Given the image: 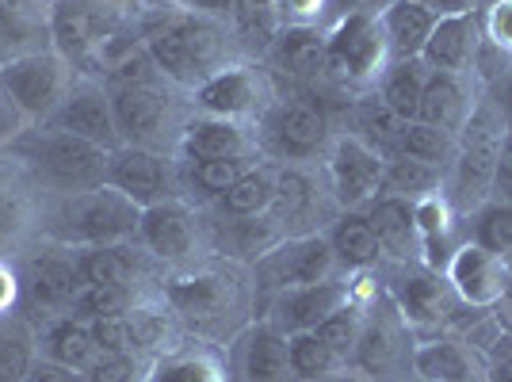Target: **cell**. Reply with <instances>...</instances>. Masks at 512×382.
Returning <instances> with one entry per match:
<instances>
[{
    "label": "cell",
    "mask_w": 512,
    "mask_h": 382,
    "mask_svg": "<svg viewBox=\"0 0 512 382\" xmlns=\"http://www.w3.org/2000/svg\"><path fill=\"white\" fill-rule=\"evenodd\" d=\"M157 295L176 314L188 337L214 348H226L256 318L253 272L222 256H207L192 268L165 272Z\"/></svg>",
    "instance_id": "1"
},
{
    "label": "cell",
    "mask_w": 512,
    "mask_h": 382,
    "mask_svg": "<svg viewBox=\"0 0 512 382\" xmlns=\"http://www.w3.org/2000/svg\"><path fill=\"white\" fill-rule=\"evenodd\" d=\"M142 207L130 203L123 191L111 184H96L73 195H43L35 237L58 241L65 249H88V245H119L138 237Z\"/></svg>",
    "instance_id": "2"
},
{
    "label": "cell",
    "mask_w": 512,
    "mask_h": 382,
    "mask_svg": "<svg viewBox=\"0 0 512 382\" xmlns=\"http://www.w3.org/2000/svg\"><path fill=\"white\" fill-rule=\"evenodd\" d=\"M8 157L23 169L39 195H73L104 184L107 149L92 146L85 138H73L62 130L31 127Z\"/></svg>",
    "instance_id": "3"
},
{
    "label": "cell",
    "mask_w": 512,
    "mask_h": 382,
    "mask_svg": "<svg viewBox=\"0 0 512 382\" xmlns=\"http://www.w3.org/2000/svg\"><path fill=\"white\" fill-rule=\"evenodd\" d=\"M119 146H142L157 153H176L180 127L188 119V92L153 77L142 85H107Z\"/></svg>",
    "instance_id": "4"
},
{
    "label": "cell",
    "mask_w": 512,
    "mask_h": 382,
    "mask_svg": "<svg viewBox=\"0 0 512 382\" xmlns=\"http://www.w3.org/2000/svg\"><path fill=\"white\" fill-rule=\"evenodd\" d=\"M12 260L20 272V314L35 329L73 310V298L81 291L73 249L46 237H27L12 249Z\"/></svg>",
    "instance_id": "5"
},
{
    "label": "cell",
    "mask_w": 512,
    "mask_h": 382,
    "mask_svg": "<svg viewBox=\"0 0 512 382\" xmlns=\"http://www.w3.org/2000/svg\"><path fill=\"white\" fill-rule=\"evenodd\" d=\"M333 134L321 107L279 92L256 119V149L272 165H321Z\"/></svg>",
    "instance_id": "6"
},
{
    "label": "cell",
    "mask_w": 512,
    "mask_h": 382,
    "mask_svg": "<svg viewBox=\"0 0 512 382\" xmlns=\"http://www.w3.org/2000/svg\"><path fill=\"white\" fill-rule=\"evenodd\" d=\"M134 20L107 0H54L50 12V50L69 62L77 77H100V46Z\"/></svg>",
    "instance_id": "7"
},
{
    "label": "cell",
    "mask_w": 512,
    "mask_h": 382,
    "mask_svg": "<svg viewBox=\"0 0 512 382\" xmlns=\"http://www.w3.org/2000/svg\"><path fill=\"white\" fill-rule=\"evenodd\" d=\"M383 291L398 306V314L417 337H436L451 333V325L459 318L463 302L455 295V287L440 268H432L425 260H409V264H386L383 268Z\"/></svg>",
    "instance_id": "8"
},
{
    "label": "cell",
    "mask_w": 512,
    "mask_h": 382,
    "mask_svg": "<svg viewBox=\"0 0 512 382\" xmlns=\"http://www.w3.org/2000/svg\"><path fill=\"white\" fill-rule=\"evenodd\" d=\"M413 348L417 333L406 325L383 287H371L352 367H360L371 382H413Z\"/></svg>",
    "instance_id": "9"
},
{
    "label": "cell",
    "mask_w": 512,
    "mask_h": 382,
    "mask_svg": "<svg viewBox=\"0 0 512 382\" xmlns=\"http://www.w3.org/2000/svg\"><path fill=\"white\" fill-rule=\"evenodd\" d=\"M390 65L379 16H341L325 23V77L352 96L371 92Z\"/></svg>",
    "instance_id": "10"
},
{
    "label": "cell",
    "mask_w": 512,
    "mask_h": 382,
    "mask_svg": "<svg viewBox=\"0 0 512 382\" xmlns=\"http://www.w3.org/2000/svg\"><path fill=\"white\" fill-rule=\"evenodd\" d=\"M134 241H138L165 272H180V268H192L199 260L214 256L207 214L199 211V207H192L188 199H165V203L142 207L138 237H134Z\"/></svg>",
    "instance_id": "11"
},
{
    "label": "cell",
    "mask_w": 512,
    "mask_h": 382,
    "mask_svg": "<svg viewBox=\"0 0 512 382\" xmlns=\"http://www.w3.org/2000/svg\"><path fill=\"white\" fill-rule=\"evenodd\" d=\"M249 272H253V287H256V310H260L264 298L337 276L341 264H337V256L329 249V237L325 234H299L276 241Z\"/></svg>",
    "instance_id": "12"
},
{
    "label": "cell",
    "mask_w": 512,
    "mask_h": 382,
    "mask_svg": "<svg viewBox=\"0 0 512 382\" xmlns=\"http://www.w3.org/2000/svg\"><path fill=\"white\" fill-rule=\"evenodd\" d=\"M272 96H276V88H272V73L264 65L230 62L188 92V107L199 115H218V119L256 127L260 111L272 104Z\"/></svg>",
    "instance_id": "13"
},
{
    "label": "cell",
    "mask_w": 512,
    "mask_h": 382,
    "mask_svg": "<svg viewBox=\"0 0 512 382\" xmlns=\"http://www.w3.org/2000/svg\"><path fill=\"white\" fill-rule=\"evenodd\" d=\"M333 191L325 184L321 165H279L276 176V199L268 218L279 226L283 237L299 234H325V226L337 218Z\"/></svg>",
    "instance_id": "14"
},
{
    "label": "cell",
    "mask_w": 512,
    "mask_h": 382,
    "mask_svg": "<svg viewBox=\"0 0 512 382\" xmlns=\"http://www.w3.org/2000/svg\"><path fill=\"white\" fill-rule=\"evenodd\" d=\"M73 81H77V73L54 50L23 54V58L0 65V88L16 100V107L31 119V127H43L46 119L58 111Z\"/></svg>",
    "instance_id": "15"
},
{
    "label": "cell",
    "mask_w": 512,
    "mask_h": 382,
    "mask_svg": "<svg viewBox=\"0 0 512 382\" xmlns=\"http://www.w3.org/2000/svg\"><path fill=\"white\" fill-rule=\"evenodd\" d=\"M363 276H348V272H337V276L321 279V283H306V287H291V291H279V295L264 298L256 318H264L276 333L291 337V333H310L318 329L329 314H337L344 302L360 295Z\"/></svg>",
    "instance_id": "16"
},
{
    "label": "cell",
    "mask_w": 512,
    "mask_h": 382,
    "mask_svg": "<svg viewBox=\"0 0 512 382\" xmlns=\"http://www.w3.org/2000/svg\"><path fill=\"white\" fill-rule=\"evenodd\" d=\"M325 184L333 191V203L341 211H363L383 195V172L386 161L371 146H363L360 138L337 130L333 142L321 157Z\"/></svg>",
    "instance_id": "17"
},
{
    "label": "cell",
    "mask_w": 512,
    "mask_h": 382,
    "mask_svg": "<svg viewBox=\"0 0 512 382\" xmlns=\"http://www.w3.org/2000/svg\"><path fill=\"white\" fill-rule=\"evenodd\" d=\"M104 184L123 191L138 207L180 199V157L142 146H115L107 153Z\"/></svg>",
    "instance_id": "18"
},
{
    "label": "cell",
    "mask_w": 512,
    "mask_h": 382,
    "mask_svg": "<svg viewBox=\"0 0 512 382\" xmlns=\"http://www.w3.org/2000/svg\"><path fill=\"white\" fill-rule=\"evenodd\" d=\"M73 264H77L81 287H142V291H157L161 279H165V268L138 241L73 249Z\"/></svg>",
    "instance_id": "19"
},
{
    "label": "cell",
    "mask_w": 512,
    "mask_h": 382,
    "mask_svg": "<svg viewBox=\"0 0 512 382\" xmlns=\"http://www.w3.org/2000/svg\"><path fill=\"white\" fill-rule=\"evenodd\" d=\"M43 127L85 138L92 146L111 149L119 146V130H115V111H111V96L100 77H77L73 88L65 92V100L58 104V111L46 119Z\"/></svg>",
    "instance_id": "20"
},
{
    "label": "cell",
    "mask_w": 512,
    "mask_h": 382,
    "mask_svg": "<svg viewBox=\"0 0 512 382\" xmlns=\"http://www.w3.org/2000/svg\"><path fill=\"white\" fill-rule=\"evenodd\" d=\"M226 382H295L287 371V337L264 318H253L226 348Z\"/></svg>",
    "instance_id": "21"
},
{
    "label": "cell",
    "mask_w": 512,
    "mask_h": 382,
    "mask_svg": "<svg viewBox=\"0 0 512 382\" xmlns=\"http://www.w3.org/2000/svg\"><path fill=\"white\" fill-rule=\"evenodd\" d=\"M256 149V127L253 123H234V119H218V115H199L188 111L176 157L180 161H214V157H253Z\"/></svg>",
    "instance_id": "22"
},
{
    "label": "cell",
    "mask_w": 512,
    "mask_h": 382,
    "mask_svg": "<svg viewBox=\"0 0 512 382\" xmlns=\"http://www.w3.org/2000/svg\"><path fill=\"white\" fill-rule=\"evenodd\" d=\"M505 272H509V260L505 256H493L478 245L463 241L455 253H451L444 276L455 287V295L463 306L474 310H493L501 295H505Z\"/></svg>",
    "instance_id": "23"
},
{
    "label": "cell",
    "mask_w": 512,
    "mask_h": 382,
    "mask_svg": "<svg viewBox=\"0 0 512 382\" xmlns=\"http://www.w3.org/2000/svg\"><path fill=\"white\" fill-rule=\"evenodd\" d=\"M413 379L417 382H490L486 360L455 333L417 337L413 348Z\"/></svg>",
    "instance_id": "24"
},
{
    "label": "cell",
    "mask_w": 512,
    "mask_h": 382,
    "mask_svg": "<svg viewBox=\"0 0 512 382\" xmlns=\"http://www.w3.org/2000/svg\"><path fill=\"white\" fill-rule=\"evenodd\" d=\"M482 12H455V16H436V27L428 35L421 62L436 73H470L482 50Z\"/></svg>",
    "instance_id": "25"
},
{
    "label": "cell",
    "mask_w": 512,
    "mask_h": 382,
    "mask_svg": "<svg viewBox=\"0 0 512 382\" xmlns=\"http://www.w3.org/2000/svg\"><path fill=\"white\" fill-rule=\"evenodd\" d=\"M478 100H482V85H478L474 73H436L432 69L417 119L440 130H451V134H463Z\"/></svg>",
    "instance_id": "26"
},
{
    "label": "cell",
    "mask_w": 512,
    "mask_h": 382,
    "mask_svg": "<svg viewBox=\"0 0 512 382\" xmlns=\"http://www.w3.org/2000/svg\"><path fill=\"white\" fill-rule=\"evenodd\" d=\"M264 69L291 81L325 77V27H279L276 39L264 50Z\"/></svg>",
    "instance_id": "27"
},
{
    "label": "cell",
    "mask_w": 512,
    "mask_h": 382,
    "mask_svg": "<svg viewBox=\"0 0 512 382\" xmlns=\"http://www.w3.org/2000/svg\"><path fill=\"white\" fill-rule=\"evenodd\" d=\"M54 0H0V65L50 50Z\"/></svg>",
    "instance_id": "28"
},
{
    "label": "cell",
    "mask_w": 512,
    "mask_h": 382,
    "mask_svg": "<svg viewBox=\"0 0 512 382\" xmlns=\"http://www.w3.org/2000/svg\"><path fill=\"white\" fill-rule=\"evenodd\" d=\"M325 237H329V249L337 256L341 272L348 276H371L386 268L383 245L371 230L367 211H337V218L325 226Z\"/></svg>",
    "instance_id": "29"
},
{
    "label": "cell",
    "mask_w": 512,
    "mask_h": 382,
    "mask_svg": "<svg viewBox=\"0 0 512 382\" xmlns=\"http://www.w3.org/2000/svg\"><path fill=\"white\" fill-rule=\"evenodd\" d=\"M371 218V230L383 245L386 264H409L421 260V234H417V207L398 195H379L371 207H363Z\"/></svg>",
    "instance_id": "30"
},
{
    "label": "cell",
    "mask_w": 512,
    "mask_h": 382,
    "mask_svg": "<svg viewBox=\"0 0 512 382\" xmlns=\"http://www.w3.org/2000/svg\"><path fill=\"white\" fill-rule=\"evenodd\" d=\"M264 157H214V161H180V199H188L192 207H211L226 191L234 188L245 172L260 165Z\"/></svg>",
    "instance_id": "31"
},
{
    "label": "cell",
    "mask_w": 512,
    "mask_h": 382,
    "mask_svg": "<svg viewBox=\"0 0 512 382\" xmlns=\"http://www.w3.org/2000/svg\"><path fill=\"white\" fill-rule=\"evenodd\" d=\"M402 127H406V123H402V119H398L375 92H360V96L348 100V111H344V134L360 138L363 146H371L383 161L398 157Z\"/></svg>",
    "instance_id": "32"
},
{
    "label": "cell",
    "mask_w": 512,
    "mask_h": 382,
    "mask_svg": "<svg viewBox=\"0 0 512 382\" xmlns=\"http://www.w3.org/2000/svg\"><path fill=\"white\" fill-rule=\"evenodd\" d=\"M127 329H130V348H134V356H142V360H150V363L188 340L184 325H180L176 314L161 302V295L142 298L127 314Z\"/></svg>",
    "instance_id": "33"
},
{
    "label": "cell",
    "mask_w": 512,
    "mask_h": 382,
    "mask_svg": "<svg viewBox=\"0 0 512 382\" xmlns=\"http://www.w3.org/2000/svg\"><path fill=\"white\" fill-rule=\"evenodd\" d=\"M379 23H383L390 62H409V58H421L428 35L436 27V12L421 0H394L379 16Z\"/></svg>",
    "instance_id": "34"
},
{
    "label": "cell",
    "mask_w": 512,
    "mask_h": 382,
    "mask_svg": "<svg viewBox=\"0 0 512 382\" xmlns=\"http://www.w3.org/2000/svg\"><path fill=\"white\" fill-rule=\"evenodd\" d=\"M146 382H226L222 348L188 337L180 348H172L150 363Z\"/></svg>",
    "instance_id": "35"
},
{
    "label": "cell",
    "mask_w": 512,
    "mask_h": 382,
    "mask_svg": "<svg viewBox=\"0 0 512 382\" xmlns=\"http://www.w3.org/2000/svg\"><path fill=\"white\" fill-rule=\"evenodd\" d=\"M35 337H39V356L43 360H54L62 367H73V371H88V363L100 356L92 325L85 318H73V314H62V318L39 325Z\"/></svg>",
    "instance_id": "36"
},
{
    "label": "cell",
    "mask_w": 512,
    "mask_h": 382,
    "mask_svg": "<svg viewBox=\"0 0 512 382\" xmlns=\"http://www.w3.org/2000/svg\"><path fill=\"white\" fill-rule=\"evenodd\" d=\"M276 176L279 165L272 161H260L253 169L237 180L234 188L226 191L218 203L203 207V211L218 214V218H260V214L272 211V199H276Z\"/></svg>",
    "instance_id": "37"
},
{
    "label": "cell",
    "mask_w": 512,
    "mask_h": 382,
    "mask_svg": "<svg viewBox=\"0 0 512 382\" xmlns=\"http://www.w3.org/2000/svg\"><path fill=\"white\" fill-rule=\"evenodd\" d=\"M428 73H432V69H428L421 58L390 62L386 65V73L379 77V85L371 88V92H375V96H379L402 123H413L417 111H421V96H425Z\"/></svg>",
    "instance_id": "38"
},
{
    "label": "cell",
    "mask_w": 512,
    "mask_h": 382,
    "mask_svg": "<svg viewBox=\"0 0 512 382\" xmlns=\"http://www.w3.org/2000/svg\"><path fill=\"white\" fill-rule=\"evenodd\" d=\"M463 241L486 249L493 256H512V203L486 199L482 207L463 214Z\"/></svg>",
    "instance_id": "39"
},
{
    "label": "cell",
    "mask_w": 512,
    "mask_h": 382,
    "mask_svg": "<svg viewBox=\"0 0 512 382\" xmlns=\"http://www.w3.org/2000/svg\"><path fill=\"white\" fill-rule=\"evenodd\" d=\"M35 360H39L35 325L23 314H4L0 318V382H23Z\"/></svg>",
    "instance_id": "40"
},
{
    "label": "cell",
    "mask_w": 512,
    "mask_h": 382,
    "mask_svg": "<svg viewBox=\"0 0 512 382\" xmlns=\"http://www.w3.org/2000/svg\"><path fill=\"white\" fill-rule=\"evenodd\" d=\"M398 153L421 161V165H432V169L448 172L451 161H455V153H459V134L413 119V123L402 127V146H398Z\"/></svg>",
    "instance_id": "41"
},
{
    "label": "cell",
    "mask_w": 512,
    "mask_h": 382,
    "mask_svg": "<svg viewBox=\"0 0 512 382\" xmlns=\"http://www.w3.org/2000/svg\"><path fill=\"white\" fill-rule=\"evenodd\" d=\"M444 191V172L432 169V165H421L413 157H390L383 172V195H398V199H409V203H421L428 195H440Z\"/></svg>",
    "instance_id": "42"
},
{
    "label": "cell",
    "mask_w": 512,
    "mask_h": 382,
    "mask_svg": "<svg viewBox=\"0 0 512 382\" xmlns=\"http://www.w3.org/2000/svg\"><path fill=\"white\" fill-rule=\"evenodd\" d=\"M337 367H344L333 348L310 329V333H291L287 337V371L295 382H321L325 375H333Z\"/></svg>",
    "instance_id": "43"
},
{
    "label": "cell",
    "mask_w": 512,
    "mask_h": 382,
    "mask_svg": "<svg viewBox=\"0 0 512 382\" xmlns=\"http://www.w3.org/2000/svg\"><path fill=\"white\" fill-rule=\"evenodd\" d=\"M157 295V291H142V287H81L73 298V318L100 321V318H127L130 310L142 298Z\"/></svg>",
    "instance_id": "44"
},
{
    "label": "cell",
    "mask_w": 512,
    "mask_h": 382,
    "mask_svg": "<svg viewBox=\"0 0 512 382\" xmlns=\"http://www.w3.org/2000/svg\"><path fill=\"white\" fill-rule=\"evenodd\" d=\"M150 360L134 356V352H100L88 363L85 382H146Z\"/></svg>",
    "instance_id": "45"
},
{
    "label": "cell",
    "mask_w": 512,
    "mask_h": 382,
    "mask_svg": "<svg viewBox=\"0 0 512 382\" xmlns=\"http://www.w3.org/2000/svg\"><path fill=\"white\" fill-rule=\"evenodd\" d=\"M272 12H276L279 27H325L329 20V0H268Z\"/></svg>",
    "instance_id": "46"
},
{
    "label": "cell",
    "mask_w": 512,
    "mask_h": 382,
    "mask_svg": "<svg viewBox=\"0 0 512 382\" xmlns=\"http://www.w3.org/2000/svg\"><path fill=\"white\" fill-rule=\"evenodd\" d=\"M482 39L512 58V0H490L482 12Z\"/></svg>",
    "instance_id": "47"
},
{
    "label": "cell",
    "mask_w": 512,
    "mask_h": 382,
    "mask_svg": "<svg viewBox=\"0 0 512 382\" xmlns=\"http://www.w3.org/2000/svg\"><path fill=\"white\" fill-rule=\"evenodd\" d=\"M27 130H31V119H27L20 107H16V100L0 88V153H8Z\"/></svg>",
    "instance_id": "48"
},
{
    "label": "cell",
    "mask_w": 512,
    "mask_h": 382,
    "mask_svg": "<svg viewBox=\"0 0 512 382\" xmlns=\"http://www.w3.org/2000/svg\"><path fill=\"white\" fill-rule=\"evenodd\" d=\"M88 325H92V337H96L100 352H134L130 348L127 318H100V321H88Z\"/></svg>",
    "instance_id": "49"
},
{
    "label": "cell",
    "mask_w": 512,
    "mask_h": 382,
    "mask_svg": "<svg viewBox=\"0 0 512 382\" xmlns=\"http://www.w3.org/2000/svg\"><path fill=\"white\" fill-rule=\"evenodd\" d=\"M20 314V272L12 253H0V318Z\"/></svg>",
    "instance_id": "50"
},
{
    "label": "cell",
    "mask_w": 512,
    "mask_h": 382,
    "mask_svg": "<svg viewBox=\"0 0 512 382\" xmlns=\"http://www.w3.org/2000/svg\"><path fill=\"white\" fill-rule=\"evenodd\" d=\"M490 199L512 203V130L501 138V149H497V165H493V195H490Z\"/></svg>",
    "instance_id": "51"
},
{
    "label": "cell",
    "mask_w": 512,
    "mask_h": 382,
    "mask_svg": "<svg viewBox=\"0 0 512 382\" xmlns=\"http://www.w3.org/2000/svg\"><path fill=\"white\" fill-rule=\"evenodd\" d=\"M23 382H85V371H73V367H62V363L39 356L31 363V371L23 375Z\"/></svg>",
    "instance_id": "52"
},
{
    "label": "cell",
    "mask_w": 512,
    "mask_h": 382,
    "mask_svg": "<svg viewBox=\"0 0 512 382\" xmlns=\"http://www.w3.org/2000/svg\"><path fill=\"white\" fill-rule=\"evenodd\" d=\"M390 4L394 0H329V20H341V16H383Z\"/></svg>",
    "instance_id": "53"
},
{
    "label": "cell",
    "mask_w": 512,
    "mask_h": 382,
    "mask_svg": "<svg viewBox=\"0 0 512 382\" xmlns=\"http://www.w3.org/2000/svg\"><path fill=\"white\" fill-rule=\"evenodd\" d=\"M486 96L493 100V107H497V115L505 119V127L512 130V69L505 73V77H497L490 88H486Z\"/></svg>",
    "instance_id": "54"
},
{
    "label": "cell",
    "mask_w": 512,
    "mask_h": 382,
    "mask_svg": "<svg viewBox=\"0 0 512 382\" xmlns=\"http://www.w3.org/2000/svg\"><path fill=\"white\" fill-rule=\"evenodd\" d=\"M23 172H20V165L8 157V153H0V203H4V195L16 188V180H20Z\"/></svg>",
    "instance_id": "55"
},
{
    "label": "cell",
    "mask_w": 512,
    "mask_h": 382,
    "mask_svg": "<svg viewBox=\"0 0 512 382\" xmlns=\"http://www.w3.org/2000/svg\"><path fill=\"white\" fill-rule=\"evenodd\" d=\"M321 382H371L367 375H363L360 367H352V363H344V367H337L333 375H325Z\"/></svg>",
    "instance_id": "56"
},
{
    "label": "cell",
    "mask_w": 512,
    "mask_h": 382,
    "mask_svg": "<svg viewBox=\"0 0 512 382\" xmlns=\"http://www.w3.org/2000/svg\"><path fill=\"white\" fill-rule=\"evenodd\" d=\"M497 310H501V318L512 325V256H509V272H505V295L497 302Z\"/></svg>",
    "instance_id": "57"
},
{
    "label": "cell",
    "mask_w": 512,
    "mask_h": 382,
    "mask_svg": "<svg viewBox=\"0 0 512 382\" xmlns=\"http://www.w3.org/2000/svg\"><path fill=\"white\" fill-rule=\"evenodd\" d=\"M107 4H115V8H123V12H130V16H138V12L146 8V0H107Z\"/></svg>",
    "instance_id": "58"
},
{
    "label": "cell",
    "mask_w": 512,
    "mask_h": 382,
    "mask_svg": "<svg viewBox=\"0 0 512 382\" xmlns=\"http://www.w3.org/2000/svg\"><path fill=\"white\" fill-rule=\"evenodd\" d=\"M421 4H432V0H421Z\"/></svg>",
    "instance_id": "59"
},
{
    "label": "cell",
    "mask_w": 512,
    "mask_h": 382,
    "mask_svg": "<svg viewBox=\"0 0 512 382\" xmlns=\"http://www.w3.org/2000/svg\"><path fill=\"white\" fill-rule=\"evenodd\" d=\"M413 382H417V379H413Z\"/></svg>",
    "instance_id": "60"
}]
</instances>
